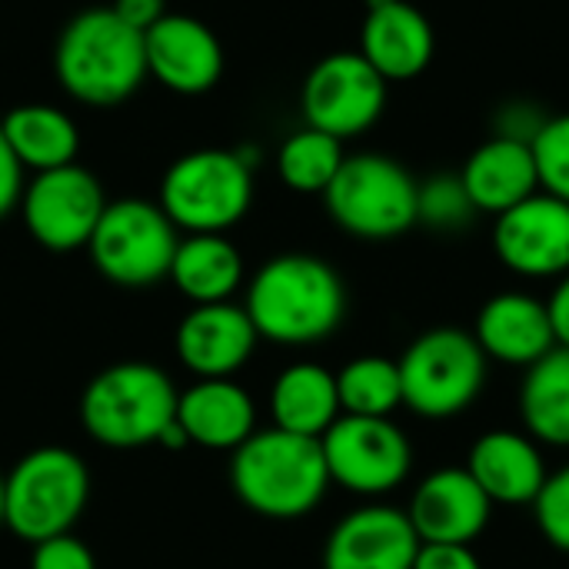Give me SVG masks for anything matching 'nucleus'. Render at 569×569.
Listing matches in <instances>:
<instances>
[{"label": "nucleus", "instance_id": "nucleus-1", "mask_svg": "<svg viewBox=\"0 0 569 569\" xmlns=\"http://www.w3.org/2000/svg\"><path fill=\"white\" fill-rule=\"evenodd\" d=\"M243 310L263 340L307 347L337 333L347 313V290L327 260L280 253L253 273Z\"/></svg>", "mask_w": 569, "mask_h": 569}, {"label": "nucleus", "instance_id": "nucleus-2", "mask_svg": "<svg viewBox=\"0 0 569 569\" xmlns=\"http://www.w3.org/2000/svg\"><path fill=\"white\" fill-rule=\"evenodd\" d=\"M53 70L77 103L117 107L150 77L143 33L123 23L110 7L83 10L63 27L53 50Z\"/></svg>", "mask_w": 569, "mask_h": 569}, {"label": "nucleus", "instance_id": "nucleus-3", "mask_svg": "<svg viewBox=\"0 0 569 569\" xmlns=\"http://www.w3.org/2000/svg\"><path fill=\"white\" fill-rule=\"evenodd\" d=\"M230 483L247 510L267 520H300L320 507L330 470L317 437L270 427L233 450Z\"/></svg>", "mask_w": 569, "mask_h": 569}, {"label": "nucleus", "instance_id": "nucleus-4", "mask_svg": "<svg viewBox=\"0 0 569 569\" xmlns=\"http://www.w3.org/2000/svg\"><path fill=\"white\" fill-rule=\"evenodd\" d=\"M180 390L153 363H113L80 397V423L90 440L110 450H137L160 440L177 420Z\"/></svg>", "mask_w": 569, "mask_h": 569}, {"label": "nucleus", "instance_id": "nucleus-5", "mask_svg": "<svg viewBox=\"0 0 569 569\" xmlns=\"http://www.w3.org/2000/svg\"><path fill=\"white\" fill-rule=\"evenodd\" d=\"M90 500L87 463L67 447H40L3 477V527L23 543L63 537Z\"/></svg>", "mask_w": 569, "mask_h": 569}, {"label": "nucleus", "instance_id": "nucleus-6", "mask_svg": "<svg viewBox=\"0 0 569 569\" xmlns=\"http://www.w3.org/2000/svg\"><path fill=\"white\" fill-rule=\"evenodd\" d=\"M253 203V167L237 150H193L160 180V207L183 233H227Z\"/></svg>", "mask_w": 569, "mask_h": 569}, {"label": "nucleus", "instance_id": "nucleus-7", "mask_svg": "<svg viewBox=\"0 0 569 569\" xmlns=\"http://www.w3.org/2000/svg\"><path fill=\"white\" fill-rule=\"evenodd\" d=\"M323 203L333 223L360 240H393L420 223V183L403 163L383 153L347 157L323 190Z\"/></svg>", "mask_w": 569, "mask_h": 569}, {"label": "nucleus", "instance_id": "nucleus-8", "mask_svg": "<svg viewBox=\"0 0 569 569\" xmlns=\"http://www.w3.org/2000/svg\"><path fill=\"white\" fill-rule=\"evenodd\" d=\"M400 363L403 407L427 420H450L463 413L483 390L487 353L473 333L457 327H437L420 333Z\"/></svg>", "mask_w": 569, "mask_h": 569}, {"label": "nucleus", "instance_id": "nucleus-9", "mask_svg": "<svg viewBox=\"0 0 569 569\" xmlns=\"http://www.w3.org/2000/svg\"><path fill=\"white\" fill-rule=\"evenodd\" d=\"M177 227L160 203L150 200H113L107 203L87 253L100 277L117 287H153L170 277L177 253Z\"/></svg>", "mask_w": 569, "mask_h": 569}, {"label": "nucleus", "instance_id": "nucleus-10", "mask_svg": "<svg viewBox=\"0 0 569 569\" xmlns=\"http://www.w3.org/2000/svg\"><path fill=\"white\" fill-rule=\"evenodd\" d=\"M330 483L357 497L393 493L413 467V447L390 417H340L323 437Z\"/></svg>", "mask_w": 569, "mask_h": 569}, {"label": "nucleus", "instance_id": "nucleus-11", "mask_svg": "<svg viewBox=\"0 0 569 569\" xmlns=\"http://www.w3.org/2000/svg\"><path fill=\"white\" fill-rule=\"evenodd\" d=\"M387 107V80L357 50L323 57L303 80L300 110L307 127L337 140L367 133Z\"/></svg>", "mask_w": 569, "mask_h": 569}, {"label": "nucleus", "instance_id": "nucleus-12", "mask_svg": "<svg viewBox=\"0 0 569 569\" xmlns=\"http://www.w3.org/2000/svg\"><path fill=\"white\" fill-rule=\"evenodd\" d=\"M107 203L100 180L80 163H67L37 173L23 190L20 210L30 237L43 250L70 253L90 243Z\"/></svg>", "mask_w": 569, "mask_h": 569}, {"label": "nucleus", "instance_id": "nucleus-13", "mask_svg": "<svg viewBox=\"0 0 569 569\" xmlns=\"http://www.w3.org/2000/svg\"><path fill=\"white\" fill-rule=\"evenodd\" d=\"M493 250L503 267L520 277L569 273V203L537 190L497 217Z\"/></svg>", "mask_w": 569, "mask_h": 569}, {"label": "nucleus", "instance_id": "nucleus-14", "mask_svg": "<svg viewBox=\"0 0 569 569\" xmlns=\"http://www.w3.org/2000/svg\"><path fill=\"white\" fill-rule=\"evenodd\" d=\"M420 537L410 517L387 503L350 510L327 537L323 569H413Z\"/></svg>", "mask_w": 569, "mask_h": 569}, {"label": "nucleus", "instance_id": "nucleus-15", "mask_svg": "<svg viewBox=\"0 0 569 569\" xmlns=\"http://www.w3.org/2000/svg\"><path fill=\"white\" fill-rule=\"evenodd\" d=\"M147 73L167 90L197 97L223 77V47L217 33L187 13H167L143 33Z\"/></svg>", "mask_w": 569, "mask_h": 569}, {"label": "nucleus", "instance_id": "nucleus-16", "mask_svg": "<svg viewBox=\"0 0 569 569\" xmlns=\"http://www.w3.org/2000/svg\"><path fill=\"white\" fill-rule=\"evenodd\" d=\"M257 327L250 313L237 303H203L193 307L173 337L180 363L197 380H230L257 350Z\"/></svg>", "mask_w": 569, "mask_h": 569}, {"label": "nucleus", "instance_id": "nucleus-17", "mask_svg": "<svg viewBox=\"0 0 569 569\" xmlns=\"http://www.w3.org/2000/svg\"><path fill=\"white\" fill-rule=\"evenodd\" d=\"M490 497L470 477L467 467H447L430 473L410 500V523L420 543H463L470 547L490 523Z\"/></svg>", "mask_w": 569, "mask_h": 569}, {"label": "nucleus", "instance_id": "nucleus-18", "mask_svg": "<svg viewBox=\"0 0 569 569\" xmlns=\"http://www.w3.org/2000/svg\"><path fill=\"white\" fill-rule=\"evenodd\" d=\"M473 337L487 360L527 370L540 363L550 350H557L547 303L517 290L497 293L483 303V310L477 313Z\"/></svg>", "mask_w": 569, "mask_h": 569}, {"label": "nucleus", "instance_id": "nucleus-19", "mask_svg": "<svg viewBox=\"0 0 569 569\" xmlns=\"http://www.w3.org/2000/svg\"><path fill=\"white\" fill-rule=\"evenodd\" d=\"M433 50H437L433 27L413 3L390 0L367 13L360 33V53L387 83L420 77L430 67Z\"/></svg>", "mask_w": 569, "mask_h": 569}, {"label": "nucleus", "instance_id": "nucleus-20", "mask_svg": "<svg viewBox=\"0 0 569 569\" xmlns=\"http://www.w3.org/2000/svg\"><path fill=\"white\" fill-rule=\"evenodd\" d=\"M470 477L490 497V503H537L547 483V463L533 437L517 430H490L483 433L467 460Z\"/></svg>", "mask_w": 569, "mask_h": 569}, {"label": "nucleus", "instance_id": "nucleus-21", "mask_svg": "<svg viewBox=\"0 0 569 569\" xmlns=\"http://www.w3.org/2000/svg\"><path fill=\"white\" fill-rule=\"evenodd\" d=\"M477 213H507L540 190L533 143L513 137H493L480 143L460 173Z\"/></svg>", "mask_w": 569, "mask_h": 569}, {"label": "nucleus", "instance_id": "nucleus-22", "mask_svg": "<svg viewBox=\"0 0 569 569\" xmlns=\"http://www.w3.org/2000/svg\"><path fill=\"white\" fill-rule=\"evenodd\" d=\"M177 420L203 450H237L257 433L253 397L233 380H197L180 393Z\"/></svg>", "mask_w": 569, "mask_h": 569}, {"label": "nucleus", "instance_id": "nucleus-23", "mask_svg": "<svg viewBox=\"0 0 569 569\" xmlns=\"http://www.w3.org/2000/svg\"><path fill=\"white\" fill-rule=\"evenodd\" d=\"M270 417L277 430L297 437H323L340 417L337 373L320 363H293L287 367L270 390Z\"/></svg>", "mask_w": 569, "mask_h": 569}, {"label": "nucleus", "instance_id": "nucleus-24", "mask_svg": "<svg viewBox=\"0 0 569 569\" xmlns=\"http://www.w3.org/2000/svg\"><path fill=\"white\" fill-rule=\"evenodd\" d=\"M193 303H227L243 283V257L223 233H187L177 243L170 277Z\"/></svg>", "mask_w": 569, "mask_h": 569}, {"label": "nucleus", "instance_id": "nucleus-25", "mask_svg": "<svg viewBox=\"0 0 569 569\" xmlns=\"http://www.w3.org/2000/svg\"><path fill=\"white\" fill-rule=\"evenodd\" d=\"M0 130H3L13 157L23 163V170L43 173V170L77 163L80 130L63 110H57L50 103H20V107H13L3 117Z\"/></svg>", "mask_w": 569, "mask_h": 569}, {"label": "nucleus", "instance_id": "nucleus-26", "mask_svg": "<svg viewBox=\"0 0 569 569\" xmlns=\"http://www.w3.org/2000/svg\"><path fill=\"white\" fill-rule=\"evenodd\" d=\"M527 433L547 447H569V350L557 347L527 370L520 387Z\"/></svg>", "mask_w": 569, "mask_h": 569}, {"label": "nucleus", "instance_id": "nucleus-27", "mask_svg": "<svg viewBox=\"0 0 569 569\" xmlns=\"http://www.w3.org/2000/svg\"><path fill=\"white\" fill-rule=\"evenodd\" d=\"M340 410L347 417H393L403 407L400 363L383 357H357L337 373Z\"/></svg>", "mask_w": 569, "mask_h": 569}, {"label": "nucleus", "instance_id": "nucleus-28", "mask_svg": "<svg viewBox=\"0 0 569 569\" xmlns=\"http://www.w3.org/2000/svg\"><path fill=\"white\" fill-rule=\"evenodd\" d=\"M343 140L323 133V130H313V127H303L297 133H290L277 153V170H280V180L297 190V193H323L333 177L340 173L343 167Z\"/></svg>", "mask_w": 569, "mask_h": 569}, {"label": "nucleus", "instance_id": "nucleus-29", "mask_svg": "<svg viewBox=\"0 0 569 569\" xmlns=\"http://www.w3.org/2000/svg\"><path fill=\"white\" fill-rule=\"evenodd\" d=\"M477 217V207L460 180V173H440L420 183V207L417 220L433 230H463Z\"/></svg>", "mask_w": 569, "mask_h": 569}, {"label": "nucleus", "instance_id": "nucleus-30", "mask_svg": "<svg viewBox=\"0 0 569 569\" xmlns=\"http://www.w3.org/2000/svg\"><path fill=\"white\" fill-rule=\"evenodd\" d=\"M540 187L569 203V113L550 117L533 137Z\"/></svg>", "mask_w": 569, "mask_h": 569}, {"label": "nucleus", "instance_id": "nucleus-31", "mask_svg": "<svg viewBox=\"0 0 569 569\" xmlns=\"http://www.w3.org/2000/svg\"><path fill=\"white\" fill-rule=\"evenodd\" d=\"M533 510L547 543L557 547L560 553H569V467L547 477Z\"/></svg>", "mask_w": 569, "mask_h": 569}, {"label": "nucleus", "instance_id": "nucleus-32", "mask_svg": "<svg viewBox=\"0 0 569 569\" xmlns=\"http://www.w3.org/2000/svg\"><path fill=\"white\" fill-rule=\"evenodd\" d=\"M30 569H97V560L83 540H77L73 533H63L33 547Z\"/></svg>", "mask_w": 569, "mask_h": 569}, {"label": "nucleus", "instance_id": "nucleus-33", "mask_svg": "<svg viewBox=\"0 0 569 569\" xmlns=\"http://www.w3.org/2000/svg\"><path fill=\"white\" fill-rule=\"evenodd\" d=\"M23 190H27V183H23V163L13 157L7 137L0 130V220L10 217L20 207Z\"/></svg>", "mask_w": 569, "mask_h": 569}, {"label": "nucleus", "instance_id": "nucleus-34", "mask_svg": "<svg viewBox=\"0 0 569 569\" xmlns=\"http://www.w3.org/2000/svg\"><path fill=\"white\" fill-rule=\"evenodd\" d=\"M413 569H480V560L463 543H420Z\"/></svg>", "mask_w": 569, "mask_h": 569}, {"label": "nucleus", "instance_id": "nucleus-35", "mask_svg": "<svg viewBox=\"0 0 569 569\" xmlns=\"http://www.w3.org/2000/svg\"><path fill=\"white\" fill-rule=\"evenodd\" d=\"M123 23H130L133 30L147 33L160 17H167V3L163 0H113L110 7Z\"/></svg>", "mask_w": 569, "mask_h": 569}, {"label": "nucleus", "instance_id": "nucleus-36", "mask_svg": "<svg viewBox=\"0 0 569 569\" xmlns=\"http://www.w3.org/2000/svg\"><path fill=\"white\" fill-rule=\"evenodd\" d=\"M547 310H550L557 347H567L569 350V273L560 280V287L553 290V297L547 300Z\"/></svg>", "mask_w": 569, "mask_h": 569}, {"label": "nucleus", "instance_id": "nucleus-37", "mask_svg": "<svg viewBox=\"0 0 569 569\" xmlns=\"http://www.w3.org/2000/svg\"><path fill=\"white\" fill-rule=\"evenodd\" d=\"M160 447H167V450H183V447H190V440H187V433H183V427H180V420H173L163 433H160V440H157Z\"/></svg>", "mask_w": 569, "mask_h": 569}, {"label": "nucleus", "instance_id": "nucleus-38", "mask_svg": "<svg viewBox=\"0 0 569 569\" xmlns=\"http://www.w3.org/2000/svg\"><path fill=\"white\" fill-rule=\"evenodd\" d=\"M0 527H3V473H0Z\"/></svg>", "mask_w": 569, "mask_h": 569}, {"label": "nucleus", "instance_id": "nucleus-39", "mask_svg": "<svg viewBox=\"0 0 569 569\" xmlns=\"http://www.w3.org/2000/svg\"><path fill=\"white\" fill-rule=\"evenodd\" d=\"M367 3H370V10H373V7H383V3H390V0H367Z\"/></svg>", "mask_w": 569, "mask_h": 569}]
</instances>
